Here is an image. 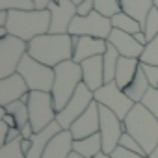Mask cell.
Instances as JSON below:
<instances>
[{
	"mask_svg": "<svg viewBox=\"0 0 158 158\" xmlns=\"http://www.w3.org/2000/svg\"><path fill=\"white\" fill-rule=\"evenodd\" d=\"M28 54L37 61L56 67L74 56V45L71 34H43L28 43Z\"/></svg>",
	"mask_w": 158,
	"mask_h": 158,
	"instance_id": "6da1fadb",
	"label": "cell"
},
{
	"mask_svg": "<svg viewBox=\"0 0 158 158\" xmlns=\"http://www.w3.org/2000/svg\"><path fill=\"white\" fill-rule=\"evenodd\" d=\"M123 123H125V130L134 139H138V143L151 156L158 145V119L141 102H136Z\"/></svg>",
	"mask_w": 158,
	"mask_h": 158,
	"instance_id": "7a4b0ae2",
	"label": "cell"
},
{
	"mask_svg": "<svg viewBox=\"0 0 158 158\" xmlns=\"http://www.w3.org/2000/svg\"><path fill=\"white\" fill-rule=\"evenodd\" d=\"M8 32L23 41L30 43L37 35L50 32V11L48 10H32V11H10L6 24Z\"/></svg>",
	"mask_w": 158,
	"mask_h": 158,
	"instance_id": "3957f363",
	"label": "cell"
},
{
	"mask_svg": "<svg viewBox=\"0 0 158 158\" xmlns=\"http://www.w3.org/2000/svg\"><path fill=\"white\" fill-rule=\"evenodd\" d=\"M56 78L52 86V97H54V108L56 112L63 110L65 104L71 101V97L76 93L78 86L82 84V67L73 60H67L54 67Z\"/></svg>",
	"mask_w": 158,
	"mask_h": 158,
	"instance_id": "277c9868",
	"label": "cell"
},
{
	"mask_svg": "<svg viewBox=\"0 0 158 158\" xmlns=\"http://www.w3.org/2000/svg\"><path fill=\"white\" fill-rule=\"evenodd\" d=\"M17 73L26 80L30 91H52L54 78H56L54 67H48V65L37 61L30 54H26L23 58Z\"/></svg>",
	"mask_w": 158,
	"mask_h": 158,
	"instance_id": "5b68a950",
	"label": "cell"
},
{
	"mask_svg": "<svg viewBox=\"0 0 158 158\" xmlns=\"http://www.w3.org/2000/svg\"><path fill=\"white\" fill-rule=\"evenodd\" d=\"M28 112H30V123L35 132L45 130L48 125H52L58 115L54 108L52 93L50 91H30Z\"/></svg>",
	"mask_w": 158,
	"mask_h": 158,
	"instance_id": "8992f818",
	"label": "cell"
},
{
	"mask_svg": "<svg viewBox=\"0 0 158 158\" xmlns=\"http://www.w3.org/2000/svg\"><path fill=\"white\" fill-rule=\"evenodd\" d=\"M28 54V43L15 35L0 37V78L17 73L23 58Z\"/></svg>",
	"mask_w": 158,
	"mask_h": 158,
	"instance_id": "52a82bcc",
	"label": "cell"
},
{
	"mask_svg": "<svg viewBox=\"0 0 158 158\" xmlns=\"http://www.w3.org/2000/svg\"><path fill=\"white\" fill-rule=\"evenodd\" d=\"M114 26H112V19L101 15L99 11H91L86 17L76 15L69 26V34L71 35H91V37H99V39H106L110 37Z\"/></svg>",
	"mask_w": 158,
	"mask_h": 158,
	"instance_id": "ba28073f",
	"label": "cell"
},
{
	"mask_svg": "<svg viewBox=\"0 0 158 158\" xmlns=\"http://www.w3.org/2000/svg\"><path fill=\"white\" fill-rule=\"evenodd\" d=\"M93 101H95V93L82 82L80 86H78L76 93L71 97V101L65 104V108L58 112L56 121L60 123V127H61L63 130H69V128L73 127V123L89 108V104H91Z\"/></svg>",
	"mask_w": 158,
	"mask_h": 158,
	"instance_id": "9c48e42d",
	"label": "cell"
},
{
	"mask_svg": "<svg viewBox=\"0 0 158 158\" xmlns=\"http://www.w3.org/2000/svg\"><path fill=\"white\" fill-rule=\"evenodd\" d=\"M95 101L101 106L110 108L121 121H125V117L128 115V112L134 108V101L115 84V82H108L104 84L101 89L95 91Z\"/></svg>",
	"mask_w": 158,
	"mask_h": 158,
	"instance_id": "30bf717a",
	"label": "cell"
},
{
	"mask_svg": "<svg viewBox=\"0 0 158 158\" xmlns=\"http://www.w3.org/2000/svg\"><path fill=\"white\" fill-rule=\"evenodd\" d=\"M101 106V104H99ZM125 123L106 106H101V138H102V152L112 154L125 134Z\"/></svg>",
	"mask_w": 158,
	"mask_h": 158,
	"instance_id": "8fae6325",
	"label": "cell"
},
{
	"mask_svg": "<svg viewBox=\"0 0 158 158\" xmlns=\"http://www.w3.org/2000/svg\"><path fill=\"white\" fill-rule=\"evenodd\" d=\"M50 11V34H69V26L76 13L73 0H52L47 8Z\"/></svg>",
	"mask_w": 158,
	"mask_h": 158,
	"instance_id": "7c38bea8",
	"label": "cell"
},
{
	"mask_svg": "<svg viewBox=\"0 0 158 158\" xmlns=\"http://www.w3.org/2000/svg\"><path fill=\"white\" fill-rule=\"evenodd\" d=\"M69 130H71L74 139H82V138L99 134L101 132V106H99V102L93 101L89 104V108L73 123V127Z\"/></svg>",
	"mask_w": 158,
	"mask_h": 158,
	"instance_id": "4fadbf2b",
	"label": "cell"
},
{
	"mask_svg": "<svg viewBox=\"0 0 158 158\" xmlns=\"http://www.w3.org/2000/svg\"><path fill=\"white\" fill-rule=\"evenodd\" d=\"M73 45H74L73 61H76V63H82L84 60L93 58V56H104V52L108 48L106 39H99V37H91V35H73Z\"/></svg>",
	"mask_w": 158,
	"mask_h": 158,
	"instance_id": "5bb4252c",
	"label": "cell"
},
{
	"mask_svg": "<svg viewBox=\"0 0 158 158\" xmlns=\"http://www.w3.org/2000/svg\"><path fill=\"white\" fill-rule=\"evenodd\" d=\"M26 93H30L28 84L19 73L0 78V106H8L15 101H21Z\"/></svg>",
	"mask_w": 158,
	"mask_h": 158,
	"instance_id": "9a60e30c",
	"label": "cell"
},
{
	"mask_svg": "<svg viewBox=\"0 0 158 158\" xmlns=\"http://www.w3.org/2000/svg\"><path fill=\"white\" fill-rule=\"evenodd\" d=\"M80 67H82V82L93 93L106 84L104 82V60H102V56L88 58L80 63Z\"/></svg>",
	"mask_w": 158,
	"mask_h": 158,
	"instance_id": "2e32d148",
	"label": "cell"
},
{
	"mask_svg": "<svg viewBox=\"0 0 158 158\" xmlns=\"http://www.w3.org/2000/svg\"><path fill=\"white\" fill-rule=\"evenodd\" d=\"M108 43H110L112 47H115L121 56L138 58V60H139V56L143 54V48H145L143 45H139V43L136 41V37H134L132 34L121 32V30H117V28L112 30V34H110V37H108Z\"/></svg>",
	"mask_w": 158,
	"mask_h": 158,
	"instance_id": "e0dca14e",
	"label": "cell"
},
{
	"mask_svg": "<svg viewBox=\"0 0 158 158\" xmlns=\"http://www.w3.org/2000/svg\"><path fill=\"white\" fill-rule=\"evenodd\" d=\"M73 143H74V138H73L71 130H60L48 141V145H47L41 158H69L74 152Z\"/></svg>",
	"mask_w": 158,
	"mask_h": 158,
	"instance_id": "ac0fdd59",
	"label": "cell"
},
{
	"mask_svg": "<svg viewBox=\"0 0 158 158\" xmlns=\"http://www.w3.org/2000/svg\"><path fill=\"white\" fill-rule=\"evenodd\" d=\"M139 60L138 58H127V56H121L119 58V63H117V71H115V84L121 88V89H125L134 78H136V74H138V71H139Z\"/></svg>",
	"mask_w": 158,
	"mask_h": 158,
	"instance_id": "d6986e66",
	"label": "cell"
},
{
	"mask_svg": "<svg viewBox=\"0 0 158 158\" xmlns=\"http://www.w3.org/2000/svg\"><path fill=\"white\" fill-rule=\"evenodd\" d=\"M152 8H154V0H121V10L127 15L134 17L141 26L145 24L147 15Z\"/></svg>",
	"mask_w": 158,
	"mask_h": 158,
	"instance_id": "ffe728a7",
	"label": "cell"
},
{
	"mask_svg": "<svg viewBox=\"0 0 158 158\" xmlns=\"http://www.w3.org/2000/svg\"><path fill=\"white\" fill-rule=\"evenodd\" d=\"M73 151L78 152L80 156H84V158H95L97 154L102 152L101 134H93V136H88V138H82V139H74Z\"/></svg>",
	"mask_w": 158,
	"mask_h": 158,
	"instance_id": "44dd1931",
	"label": "cell"
},
{
	"mask_svg": "<svg viewBox=\"0 0 158 158\" xmlns=\"http://www.w3.org/2000/svg\"><path fill=\"white\" fill-rule=\"evenodd\" d=\"M151 89V84H149V80H147V76H145V73H143V69H141V63H139V71H138V74H136V78L134 80L123 89L134 102H141V99L145 97V93Z\"/></svg>",
	"mask_w": 158,
	"mask_h": 158,
	"instance_id": "7402d4cb",
	"label": "cell"
},
{
	"mask_svg": "<svg viewBox=\"0 0 158 158\" xmlns=\"http://www.w3.org/2000/svg\"><path fill=\"white\" fill-rule=\"evenodd\" d=\"M119 58H121V54L117 52V48L108 43V48H106V52L102 56V60H104V82L106 84L115 80V71H117Z\"/></svg>",
	"mask_w": 158,
	"mask_h": 158,
	"instance_id": "603a6c76",
	"label": "cell"
},
{
	"mask_svg": "<svg viewBox=\"0 0 158 158\" xmlns=\"http://www.w3.org/2000/svg\"><path fill=\"white\" fill-rule=\"evenodd\" d=\"M112 26H114V28H117V30H121V32L132 34V35L143 30V26H141L134 17L127 15L125 11H119L117 15H114V17H112Z\"/></svg>",
	"mask_w": 158,
	"mask_h": 158,
	"instance_id": "cb8c5ba5",
	"label": "cell"
},
{
	"mask_svg": "<svg viewBox=\"0 0 158 158\" xmlns=\"http://www.w3.org/2000/svg\"><path fill=\"white\" fill-rule=\"evenodd\" d=\"M8 114H11L15 119H17V125L19 128H23L26 123H30V112H28V102H23V101H15L8 106H4Z\"/></svg>",
	"mask_w": 158,
	"mask_h": 158,
	"instance_id": "d4e9b609",
	"label": "cell"
},
{
	"mask_svg": "<svg viewBox=\"0 0 158 158\" xmlns=\"http://www.w3.org/2000/svg\"><path fill=\"white\" fill-rule=\"evenodd\" d=\"M95 11H99L101 15L112 19L114 15H117L121 10V0H95Z\"/></svg>",
	"mask_w": 158,
	"mask_h": 158,
	"instance_id": "484cf974",
	"label": "cell"
},
{
	"mask_svg": "<svg viewBox=\"0 0 158 158\" xmlns=\"http://www.w3.org/2000/svg\"><path fill=\"white\" fill-rule=\"evenodd\" d=\"M2 11H32L35 10L34 0H0Z\"/></svg>",
	"mask_w": 158,
	"mask_h": 158,
	"instance_id": "4316f807",
	"label": "cell"
},
{
	"mask_svg": "<svg viewBox=\"0 0 158 158\" xmlns=\"http://www.w3.org/2000/svg\"><path fill=\"white\" fill-rule=\"evenodd\" d=\"M139 61L149 63V65H158V35L145 45L143 54L139 56Z\"/></svg>",
	"mask_w": 158,
	"mask_h": 158,
	"instance_id": "83f0119b",
	"label": "cell"
},
{
	"mask_svg": "<svg viewBox=\"0 0 158 158\" xmlns=\"http://www.w3.org/2000/svg\"><path fill=\"white\" fill-rule=\"evenodd\" d=\"M21 143H23V138L11 141L8 145H2L0 147V158H26V154L21 149Z\"/></svg>",
	"mask_w": 158,
	"mask_h": 158,
	"instance_id": "f1b7e54d",
	"label": "cell"
},
{
	"mask_svg": "<svg viewBox=\"0 0 158 158\" xmlns=\"http://www.w3.org/2000/svg\"><path fill=\"white\" fill-rule=\"evenodd\" d=\"M143 32H145V35H147L149 41L158 35V10H156V8H152V10L149 11L147 21H145V24H143Z\"/></svg>",
	"mask_w": 158,
	"mask_h": 158,
	"instance_id": "f546056e",
	"label": "cell"
},
{
	"mask_svg": "<svg viewBox=\"0 0 158 158\" xmlns=\"http://www.w3.org/2000/svg\"><path fill=\"white\" fill-rule=\"evenodd\" d=\"M141 104L158 119V89H156V88H151V89L145 93V97L141 99Z\"/></svg>",
	"mask_w": 158,
	"mask_h": 158,
	"instance_id": "4dcf8cb0",
	"label": "cell"
},
{
	"mask_svg": "<svg viewBox=\"0 0 158 158\" xmlns=\"http://www.w3.org/2000/svg\"><path fill=\"white\" fill-rule=\"evenodd\" d=\"M121 147H125V149H128V151H134V152H138V154H147L145 152V149L138 143V139H134L128 132H125L123 134V138H121V143H119ZM149 156V154H147Z\"/></svg>",
	"mask_w": 158,
	"mask_h": 158,
	"instance_id": "1f68e13d",
	"label": "cell"
},
{
	"mask_svg": "<svg viewBox=\"0 0 158 158\" xmlns=\"http://www.w3.org/2000/svg\"><path fill=\"white\" fill-rule=\"evenodd\" d=\"M141 69H143V73H145V76H147L151 88H158V65L141 63Z\"/></svg>",
	"mask_w": 158,
	"mask_h": 158,
	"instance_id": "d6a6232c",
	"label": "cell"
},
{
	"mask_svg": "<svg viewBox=\"0 0 158 158\" xmlns=\"http://www.w3.org/2000/svg\"><path fill=\"white\" fill-rule=\"evenodd\" d=\"M112 156H114V158H151V156H147V154H138V152H134V151H128V149H125V147H121V145L112 152Z\"/></svg>",
	"mask_w": 158,
	"mask_h": 158,
	"instance_id": "836d02e7",
	"label": "cell"
},
{
	"mask_svg": "<svg viewBox=\"0 0 158 158\" xmlns=\"http://www.w3.org/2000/svg\"><path fill=\"white\" fill-rule=\"evenodd\" d=\"M91 11H95V0H82V2L76 6V13L80 17H86Z\"/></svg>",
	"mask_w": 158,
	"mask_h": 158,
	"instance_id": "e575fe53",
	"label": "cell"
},
{
	"mask_svg": "<svg viewBox=\"0 0 158 158\" xmlns=\"http://www.w3.org/2000/svg\"><path fill=\"white\" fill-rule=\"evenodd\" d=\"M19 138H23L21 136V128H11L10 127V130H8V136H6V141H4V145H8V143H11V141H15V139H19Z\"/></svg>",
	"mask_w": 158,
	"mask_h": 158,
	"instance_id": "d590c367",
	"label": "cell"
},
{
	"mask_svg": "<svg viewBox=\"0 0 158 158\" xmlns=\"http://www.w3.org/2000/svg\"><path fill=\"white\" fill-rule=\"evenodd\" d=\"M34 134H35V130H34L32 123H26V125L21 128V136H23L24 139H32V138H34Z\"/></svg>",
	"mask_w": 158,
	"mask_h": 158,
	"instance_id": "8d00e7d4",
	"label": "cell"
},
{
	"mask_svg": "<svg viewBox=\"0 0 158 158\" xmlns=\"http://www.w3.org/2000/svg\"><path fill=\"white\" fill-rule=\"evenodd\" d=\"M8 130H10V127L4 123V121H0V143L4 145V141H6V136H8Z\"/></svg>",
	"mask_w": 158,
	"mask_h": 158,
	"instance_id": "74e56055",
	"label": "cell"
},
{
	"mask_svg": "<svg viewBox=\"0 0 158 158\" xmlns=\"http://www.w3.org/2000/svg\"><path fill=\"white\" fill-rule=\"evenodd\" d=\"M134 37H136V41H138L139 45H143V47L149 43V39H147V35H145V32H143V30H141V32H138V34H134Z\"/></svg>",
	"mask_w": 158,
	"mask_h": 158,
	"instance_id": "f35d334b",
	"label": "cell"
},
{
	"mask_svg": "<svg viewBox=\"0 0 158 158\" xmlns=\"http://www.w3.org/2000/svg\"><path fill=\"white\" fill-rule=\"evenodd\" d=\"M34 2H35V10H47L52 0H34Z\"/></svg>",
	"mask_w": 158,
	"mask_h": 158,
	"instance_id": "ab89813d",
	"label": "cell"
},
{
	"mask_svg": "<svg viewBox=\"0 0 158 158\" xmlns=\"http://www.w3.org/2000/svg\"><path fill=\"white\" fill-rule=\"evenodd\" d=\"M21 149H23V152H24V154H28V152H30V149H32V139H24V138H23Z\"/></svg>",
	"mask_w": 158,
	"mask_h": 158,
	"instance_id": "60d3db41",
	"label": "cell"
},
{
	"mask_svg": "<svg viewBox=\"0 0 158 158\" xmlns=\"http://www.w3.org/2000/svg\"><path fill=\"white\" fill-rule=\"evenodd\" d=\"M95 158H114L112 154H106V152H101V154H97Z\"/></svg>",
	"mask_w": 158,
	"mask_h": 158,
	"instance_id": "b9f144b4",
	"label": "cell"
},
{
	"mask_svg": "<svg viewBox=\"0 0 158 158\" xmlns=\"http://www.w3.org/2000/svg\"><path fill=\"white\" fill-rule=\"evenodd\" d=\"M151 158H158V145H156V149L152 151V154H151Z\"/></svg>",
	"mask_w": 158,
	"mask_h": 158,
	"instance_id": "7bdbcfd3",
	"label": "cell"
},
{
	"mask_svg": "<svg viewBox=\"0 0 158 158\" xmlns=\"http://www.w3.org/2000/svg\"><path fill=\"white\" fill-rule=\"evenodd\" d=\"M69 158H84V156H80V154H78V152H73Z\"/></svg>",
	"mask_w": 158,
	"mask_h": 158,
	"instance_id": "ee69618b",
	"label": "cell"
},
{
	"mask_svg": "<svg viewBox=\"0 0 158 158\" xmlns=\"http://www.w3.org/2000/svg\"><path fill=\"white\" fill-rule=\"evenodd\" d=\"M73 2H74V4L78 6V4H80V2H82V0H73Z\"/></svg>",
	"mask_w": 158,
	"mask_h": 158,
	"instance_id": "f6af8a7d",
	"label": "cell"
},
{
	"mask_svg": "<svg viewBox=\"0 0 158 158\" xmlns=\"http://www.w3.org/2000/svg\"><path fill=\"white\" fill-rule=\"evenodd\" d=\"M154 8H156V10H158V0H154Z\"/></svg>",
	"mask_w": 158,
	"mask_h": 158,
	"instance_id": "bcb514c9",
	"label": "cell"
},
{
	"mask_svg": "<svg viewBox=\"0 0 158 158\" xmlns=\"http://www.w3.org/2000/svg\"><path fill=\"white\" fill-rule=\"evenodd\" d=\"M156 89H158V88H156Z\"/></svg>",
	"mask_w": 158,
	"mask_h": 158,
	"instance_id": "7dc6e473",
	"label": "cell"
}]
</instances>
